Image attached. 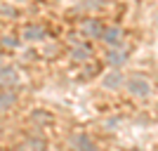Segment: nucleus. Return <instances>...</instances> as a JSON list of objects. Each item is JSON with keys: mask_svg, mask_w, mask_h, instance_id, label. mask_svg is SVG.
Instances as JSON below:
<instances>
[{"mask_svg": "<svg viewBox=\"0 0 158 151\" xmlns=\"http://www.w3.org/2000/svg\"><path fill=\"white\" fill-rule=\"evenodd\" d=\"M130 92H135V94H139V97H144V94H149V83L146 80H142V78H135V80H130Z\"/></svg>", "mask_w": 158, "mask_h": 151, "instance_id": "f257e3e1", "label": "nucleus"}, {"mask_svg": "<svg viewBox=\"0 0 158 151\" xmlns=\"http://www.w3.org/2000/svg\"><path fill=\"white\" fill-rule=\"evenodd\" d=\"M26 36H28V40H35V38H40V36H43V28H40V26H35V28H28V31H26Z\"/></svg>", "mask_w": 158, "mask_h": 151, "instance_id": "f03ea898", "label": "nucleus"}]
</instances>
